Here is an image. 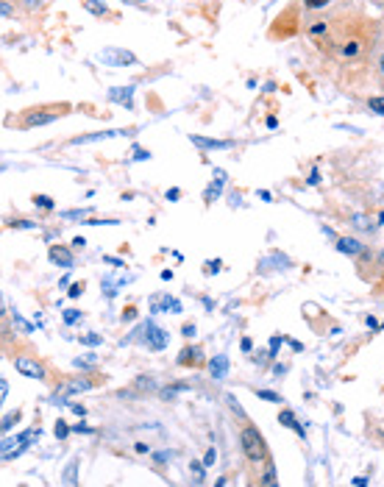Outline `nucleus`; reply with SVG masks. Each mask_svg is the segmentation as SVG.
Returning <instances> with one entry per match:
<instances>
[{
    "label": "nucleus",
    "mask_w": 384,
    "mask_h": 487,
    "mask_svg": "<svg viewBox=\"0 0 384 487\" xmlns=\"http://www.w3.org/2000/svg\"><path fill=\"white\" fill-rule=\"evenodd\" d=\"M20 418H23V412H20V410H14V412H9L6 418H4V423H0V435H6L12 427H14V423L20 420Z\"/></svg>",
    "instance_id": "nucleus-18"
},
{
    "label": "nucleus",
    "mask_w": 384,
    "mask_h": 487,
    "mask_svg": "<svg viewBox=\"0 0 384 487\" xmlns=\"http://www.w3.org/2000/svg\"><path fill=\"white\" fill-rule=\"evenodd\" d=\"M251 348H253V343L245 337V340H243V351H251Z\"/></svg>",
    "instance_id": "nucleus-33"
},
{
    "label": "nucleus",
    "mask_w": 384,
    "mask_h": 487,
    "mask_svg": "<svg viewBox=\"0 0 384 487\" xmlns=\"http://www.w3.org/2000/svg\"><path fill=\"white\" fill-rule=\"evenodd\" d=\"M9 356H12V365H14V371L20 373V376H26V379H36V382H42V385H48L51 390H56L59 387V382H61V376L64 373H59L45 356H42L28 340H17L14 343V348L9 351Z\"/></svg>",
    "instance_id": "nucleus-4"
},
{
    "label": "nucleus",
    "mask_w": 384,
    "mask_h": 487,
    "mask_svg": "<svg viewBox=\"0 0 384 487\" xmlns=\"http://www.w3.org/2000/svg\"><path fill=\"white\" fill-rule=\"evenodd\" d=\"M329 34L315 39L317 56L326 61L334 84L343 92H359L373 76V59L379 53L381 20L362 12L359 6H337L329 12Z\"/></svg>",
    "instance_id": "nucleus-1"
},
{
    "label": "nucleus",
    "mask_w": 384,
    "mask_h": 487,
    "mask_svg": "<svg viewBox=\"0 0 384 487\" xmlns=\"http://www.w3.org/2000/svg\"><path fill=\"white\" fill-rule=\"evenodd\" d=\"M14 4L23 20H42V14L48 9V0H14Z\"/></svg>",
    "instance_id": "nucleus-10"
},
{
    "label": "nucleus",
    "mask_w": 384,
    "mask_h": 487,
    "mask_svg": "<svg viewBox=\"0 0 384 487\" xmlns=\"http://www.w3.org/2000/svg\"><path fill=\"white\" fill-rule=\"evenodd\" d=\"M184 390H189V387H187V385L167 387V390H162V398H164V401H173V398H176V393H184Z\"/></svg>",
    "instance_id": "nucleus-22"
},
{
    "label": "nucleus",
    "mask_w": 384,
    "mask_h": 487,
    "mask_svg": "<svg viewBox=\"0 0 384 487\" xmlns=\"http://www.w3.org/2000/svg\"><path fill=\"white\" fill-rule=\"evenodd\" d=\"M48 257H51V262L59 265V267H73V262H76L73 251H70L68 245H51Z\"/></svg>",
    "instance_id": "nucleus-11"
},
{
    "label": "nucleus",
    "mask_w": 384,
    "mask_h": 487,
    "mask_svg": "<svg viewBox=\"0 0 384 487\" xmlns=\"http://www.w3.org/2000/svg\"><path fill=\"white\" fill-rule=\"evenodd\" d=\"M137 451L145 454V451H151V446H148V443H137Z\"/></svg>",
    "instance_id": "nucleus-32"
},
{
    "label": "nucleus",
    "mask_w": 384,
    "mask_h": 487,
    "mask_svg": "<svg viewBox=\"0 0 384 487\" xmlns=\"http://www.w3.org/2000/svg\"><path fill=\"white\" fill-rule=\"evenodd\" d=\"M81 6L87 9L92 17L106 20V23H120V12H112L109 6L103 4V0H81Z\"/></svg>",
    "instance_id": "nucleus-8"
},
{
    "label": "nucleus",
    "mask_w": 384,
    "mask_h": 487,
    "mask_svg": "<svg viewBox=\"0 0 384 487\" xmlns=\"http://www.w3.org/2000/svg\"><path fill=\"white\" fill-rule=\"evenodd\" d=\"M78 309H68V312H64V323H76L78 321Z\"/></svg>",
    "instance_id": "nucleus-27"
},
{
    "label": "nucleus",
    "mask_w": 384,
    "mask_h": 487,
    "mask_svg": "<svg viewBox=\"0 0 384 487\" xmlns=\"http://www.w3.org/2000/svg\"><path fill=\"white\" fill-rule=\"evenodd\" d=\"M215 459H218V451H215V449H209V451H206L204 465H206V468H212V465H215Z\"/></svg>",
    "instance_id": "nucleus-28"
},
{
    "label": "nucleus",
    "mask_w": 384,
    "mask_h": 487,
    "mask_svg": "<svg viewBox=\"0 0 384 487\" xmlns=\"http://www.w3.org/2000/svg\"><path fill=\"white\" fill-rule=\"evenodd\" d=\"M304 4L301 0H295V4H290V6H284L279 14H276V20L270 23V28H268V39L270 42H287V39H292V36H298L304 31Z\"/></svg>",
    "instance_id": "nucleus-5"
},
{
    "label": "nucleus",
    "mask_w": 384,
    "mask_h": 487,
    "mask_svg": "<svg viewBox=\"0 0 384 487\" xmlns=\"http://www.w3.org/2000/svg\"><path fill=\"white\" fill-rule=\"evenodd\" d=\"M226 401H228V407H231V412H234V418H237V440H240V451H243V459H245V465H248V471H251V476H248V482L251 484H256V476H260V471H262V465L273 457L270 454V449H268V440H265V435L260 432V427L245 415V410L234 401V395H226Z\"/></svg>",
    "instance_id": "nucleus-2"
},
{
    "label": "nucleus",
    "mask_w": 384,
    "mask_h": 487,
    "mask_svg": "<svg viewBox=\"0 0 384 487\" xmlns=\"http://www.w3.org/2000/svg\"><path fill=\"white\" fill-rule=\"evenodd\" d=\"M181 331H184V337H192V334H196V323H184Z\"/></svg>",
    "instance_id": "nucleus-30"
},
{
    "label": "nucleus",
    "mask_w": 384,
    "mask_h": 487,
    "mask_svg": "<svg viewBox=\"0 0 384 487\" xmlns=\"http://www.w3.org/2000/svg\"><path fill=\"white\" fill-rule=\"evenodd\" d=\"M373 267H376L379 273H384V245L373 253Z\"/></svg>",
    "instance_id": "nucleus-25"
},
{
    "label": "nucleus",
    "mask_w": 384,
    "mask_h": 487,
    "mask_svg": "<svg viewBox=\"0 0 384 487\" xmlns=\"http://www.w3.org/2000/svg\"><path fill=\"white\" fill-rule=\"evenodd\" d=\"M12 228H36L39 223L36 220H28V218H17V220H9Z\"/></svg>",
    "instance_id": "nucleus-21"
},
{
    "label": "nucleus",
    "mask_w": 384,
    "mask_h": 487,
    "mask_svg": "<svg viewBox=\"0 0 384 487\" xmlns=\"http://www.w3.org/2000/svg\"><path fill=\"white\" fill-rule=\"evenodd\" d=\"M279 423H282V427H287V429H292V432H298V435L304 437V427H301V423H298V418H295V412H292V410H282V412H279Z\"/></svg>",
    "instance_id": "nucleus-15"
},
{
    "label": "nucleus",
    "mask_w": 384,
    "mask_h": 487,
    "mask_svg": "<svg viewBox=\"0 0 384 487\" xmlns=\"http://www.w3.org/2000/svg\"><path fill=\"white\" fill-rule=\"evenodd\" d=\"M134 312H137L134 307H128V309L123 312V321H132V317H134Z\"/></svg>",
    "instance_id": "nucleus-31"
},
{
    "label": "nucleus",
    "mask_w": 384,
    "mask_h": 487,
    "mask_svg": "<svg viewBox=\"0 0 384 487\" xmlns=\"http://www.w3.org/2000/svg\"><path fill=\"white\" fill-rule=\"evenodd\" d=\"M256 395L265 398V401H273V404H282V395L273 393V390H256Z\"/></svg>",
    "instance_id": "nucleus-23"
},
{
    "label": "nucleus",
    "mask_w": 384,
    "mask_h": 487,
    "mask_svg": "<svg viewBox=\"0 0 384 487\" xmlns=\"http://www.w3.org/2000/svg\"><path fill=\"white\" fill-rule=\"evenodd\" d=\"M53 432H56V437H61V440H64V437L70 435V427H68V423H64V420H56V429H53Z\"/></svg>",
    "instance_id": "nucleus-26"
},
{
    "label": "nucleus",
    "mask_w": 384,
    "mask_h": 487,
    "mask_svg": "<svg viewBox=\"0 0 384 487\" xmlns=\"http://www.w3.org/2000/svg\"><path fill=\"white\" fill-rule=\"evenodd\" d=\"M81 292H84V282H76V284L70 287V299H78Z\"/></svg>",
    "instance_id": "nucleus-29"
},
{
    "label": "nucleus",
    "mask_w": 384,
    "mask_h": 487,
    "mask_svg": "<svg viewBox=\"0 0 384 487\" xmlns=\"http://www.w3.org/2000/svg\"><path fill=\"white\" fill-rule=\"evenodd\" d=\"M192 145H198L201 151H223V148H231V140H206V137H189Z\"/></svg>",
    "instance_id": "nucleus-13"
},
{
    "label": "nucleus",
    "mask_w": 384,
    "mask_h": 487,
    "mask_svg": "<svg viewBox=\"0 0 384 487\" xmlns=\"http://www.w3.org/2000/svg\"><path fill=\"white\" fill-rule=\"evenodd\" d=\"M256 484H268V487L279 484V474H276V462H273V457L262 465L260 476H256Z\"/></svg>",
    "instance_id": "nucleus-14"
},
{
    "label": "nucleus",
    "mask_w": 384,
    "mask_h": 487,
    "mask_svg": "<svg viewBox=\"0 0 384 487\" xmlns=\"http://www.w3.org/2000/svg\"><path fill=\"white\" fill-rule=\"evenodd\" d=\"M373 81H376V87L384 92V51L379 48L376 59H373Z\"/></svg>",
    "instance_id": "nucleus-16"
},
{
    "label": "nucleus",
    "mask_w": 384,
    "mask_h": 487,
    "mask_svg": "<svg viewBox=\"0 0 384 487\" xmlns=\"http://www.w3.org/2000/svg\"><path fill=\"white\" fill-rule=\"evenodd\" d=\"M76 112V106L70 100H45V103H31L26 109H17L4 117V125L9 132H34L45 129V125L64 120Z\"/></svg>",
    "instance_id": "nucleus-3"
},
{
    "label": "nucleus",
    "mask_w": 384,
    "mask_h": 487,
    "mask_svg": "<svg viewBox=\"0 0 384 487\" xmlns=\"http://www.w3.org/2000/svg\"><path fill=\"white\" fill-rule=\"evenodd\" d=\"M365 106H368V112H371V115L384 117V92H381V95H371V98H365Z\"/></svg>",
    "instance_id": "nucleus-17"
},
{
    "label": "nucleus",
    "mask_w": 384,
    "mask_h": 487,
    "mask_svg": "<svg viewBox=\"0 0 384 487\" xmlns=\"http://www.w3.org/2000/svg\"><path fill=\"white\" fill-rule=\"evenodd\" d=\"M365 248H368V245L362 243V240H356V237H337V251H340V253H348L351 259H356Z\"/></svg>",
    "instance_id": "nucleus-12"
},
{
    "label": "nucleus",
    "mask_w": 384,
    "mask_h": 487,
    "mask_svg": "<svg viewBox=\"0 0 384 487\" xmlns=\"http://www.w3.org/2000/svg\"><path fill=\"white\" fill-rule=\"evenodd\" d=\"M132 4H140V0H132Z\"/></svg>",
    "instance_id": "nucleus-34"
},
{
    "label": "nucleus",
    "mask_w": 384,
    "mask_h": 487,
    "mask_svg": "<svg viewBox=\"0 0 384 487\" xmlns=\"http://www.w3.org/2000/svg\"><path fill=\"white\" fill-rule=\"evenodd\" d=\"M176 363H179L181 368H204V365H206L204 348H201V346H184Z\"/></svg>",
    "instance_id": "nucleus-9"
},
{
    "label": "nucleus",
    "mask_w": 384,
    "mask_h": 487,
    "mask_svg": "<svg viewBox=\"0 0 384 487\" xmlns=\"http://www.w3.org/2000/svg\"><path fill=\"white\" fill-rule=\"evenodd\" d=\"M34 206H39L42 212H53L56 209V204H53L51 196H34Z\"/></svg>",
    "instance_id": "nucleus-19"
},
{
    "label": "nucleus",
    "mask_w": 384,
    "mask_h": 487,
    "mask_svg": "<svg viewBox=\"0 0 384 487\" xmlns=\"http://www.w3.org/2000/svg\"><path fill=\"white\" fill-rule=\"evenodd\" d=\"M304 4V12H326L329 0H301Z\"/></svg>",
    "instance_id": "nucleus-20"
},
{
    "label": "nucleus",
    "mask_w": 384,
    "mask_h": 487,
    "mask_svg": "<svg viewBox=\"0 0 384 487\" xmlns=\"http://www.w3.org/2000/svg\"><path fill=\"white\" fill-rule=\"evenodd\" d=\"M76 468H78V457L68 465V474H64V482L68 484H76Z\"/></svg>",
    "instance_id": "nucleus-24"
},
{
    "label": "nucleus",
    "mask_w": 384,
    "mask_h": 487,
    "mask_svg": "<svg viewBox=\"0 0 384 487\" xmlns=\"http://www.w3.org/2000/svg\"><path fill=\"white\" fill-rule=\"evenodd\" d=\"M17 340H20V337H17V331H14L9 307H6V301H4V295H0V354H9V351L14 348Z\"/></svg>",
    "instance_id": "nucleus-7"
},
{
    "label": "nucleus",
    "mask_w": 384,
    "mask_h": 487,
    "mask_svg": "<svg viewBox=\"0 0 384 487\" xmlns=\"http://www.w3.org/2000/svg\"><path fill=\"white\" fill-rule=\"evenodd\" d=\"M109 382V376L90 368V371H81V373H64L59 387L53 390L56 398H68V395H76V393H87V390H95V387H103Z\"/></svg>",
    "instance_id": "nucleus-6"
}]
</instances>
